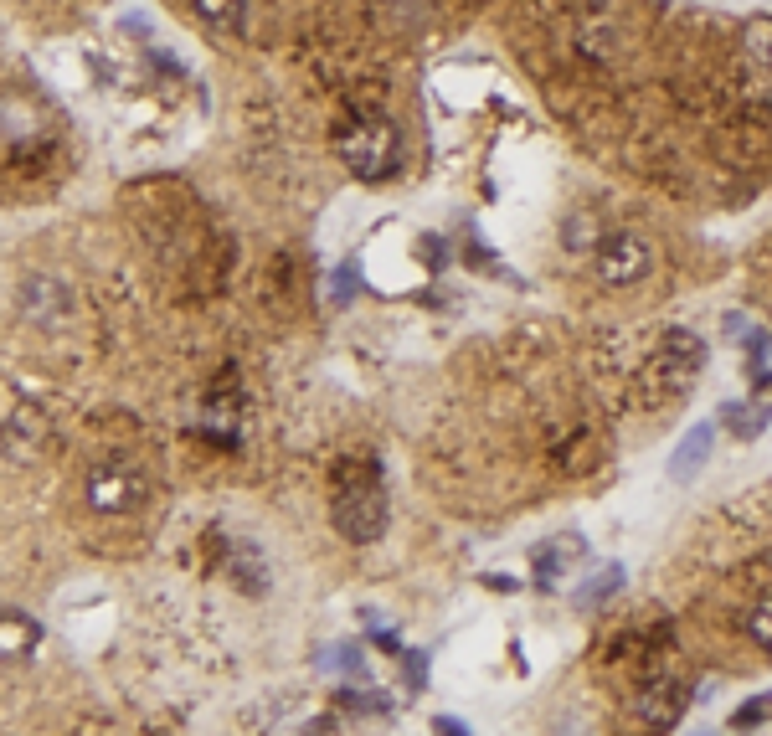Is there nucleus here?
Masks as SVG:
<instances>
[{"label":"nucleus","instance_id":"f257e3e1","mask_svg":"<svg viewBox=\"0 0 772 736\" xmlns=\"http://www.w3.org/2000/svg\"><path fill=\"white\" fill-rule=\"evenodd\" d=\"M330 515H335V531H340L345 541H356V546L381 541V531H386V484H381L376 459H350V464H340Z\"/></svg>","mask_w":772,"mask_h":736},{"label":"nucleus","instance_id":"f03ea898","mask_svg":"<svg viewBox=\"0 0 772 736\" xmlns=\"http://www.w3.org/2000/svg\"><path fill=\"white\" fill-rule=\"evenodd\" d=\"M700 366H706V340L690 335V330H680V325H675V330H664L659 345L649 350L644 371H639V397H644L649 407L675 402L680 392L695 387Z\"/></svg>","mask_w":772,"mask_h":736},{"label":"nucleus","instance_id":"7ed1b4c3","mask_svg":"<svg viewBox=\"0 0 772 736\" xmlns=\"http://www.w3.org/2000/svg\"><path fill=\"white\" fill-rule=\"evenodd\" d=\"M340 160L350 165V175H361V181H386V175H397L402 165V134L392 119H356L340 129Z\"/></svg>","mask_w":772,"mask_h":736},{"label":"nucleus","instance_id":"20e7f679","mask_svg":"<svg viewBox=\"0 0 772 736\" xmlns=\"http://www.w3.org/2000/svg\"><path fill=\"white\" fill-rule=\"evenodd\" d=\"M685 711V685L675 675H654L634 690V700H628V731L634 736H659L670 731Z\"/></svg>","mask_w":772,"mask_h":736},{"label":"nucleus","instance_id":"39448f33","mask_svg":"<svg viewBox=\"0 0 772 736\" xmlns=\"http://www.w3.org/2000/svg\"><path fill=\"white\" fill-rule=\"evenodd\" d=\"M592 268H598L603 284L628 289V284H639V278L654 268V242L639 237V232H608L598 242V253H592Z\"/></svg>","mask_w":772,"mask_h":736},{"label":"nucleus","instance_id":"423d86ee","mask_svg":"<svg viewBox=\"0 0 772 736\" xmlns=\"http://www.w3.org/2000/svg\"><path fill=\"white\" fill-rule=\"evenodd\" d=\"M139 500H145V479H139L134 469H124V464L93 469V479H88V505H93L98 515H124V510H134Z\"/></svg>","mask_w":772,"mask_h":736},{"label":"nucleus","instance_id":"0eeeda50","mask_svg":"<svg viewBox=\"0 0 772 736\" xmlns=\"http://www.w3.org/2000/svg\"><path fill=\"white\" fill-rule=\"evenodd\" d=\"M21 314L31 325H42V330H57L67 314H73V289H67L62 278H47V273L26 278L21 284Z\"/></svg>","mask_w":772,"mask_h":736},{"label":"nucleus","instance_id":"6e6552de","mask_svg":"<svg viewBox=\"0 0 772 736\" xmlns=\"http://www.w3.org/2000/svg\"><path fill=\"white\" fill-rule=\"evenodd\" d=\"M721 423H726V433L731 438H757L767 423H772V381H762V392L757 397H747V402H726L721 407Z\"/></svg>","mask_w":772,"mask_h":736},{"label":"nucleus","instance_id":"1a4fd4ad","mask_svg":"<svg viewBox=\"0 0 772 736\" xmlns=\"http://www.w3.org/2000/svg\"><path fill=\"white\" fill-rule=\"evenodd\" d=\"M711 423H695L685 438H680V448H675V459H670V479L675 484H690L700 469H706V459H711Z\"/></svg>","mask_w":772,"mask_h":736},{"label":"nucleus","instance_id":"9d476101","mask_svg":"<svg viewBox=\"0 0 772 736\" xmlns=\"http://www.w3.org/2000/svg\"><path fill=\"white\" fill-rule=\"evenodd\" d=\"M47 124H42V109L31 98H16V93H0V134L6 139H37Z\"/></svg>","mask_w":772,"mask_h":736},{"label":"nucleus","instance_id":"9b49d317","mask_svg":"<svg viewBox=\"0 0 772 736\" xmlns=\"http://www.w3.org/2000/svg\"><path fill=\"white\" fill-rule=\"evenodd\" d=\"M37 639H42V628L31 623V618H21V613H0V659H21V654H31V649H37Z\"/></svg>","mask_w":772,"mask_h":736},{"label":"nucleus","instance_id":"f8f14e48","mask_svg":"<svg viewBox=\"0 0 772 736\" xmlns=\"http://www.w3.org/2000/svg\"><path fill=\"white\" fill-rule=\"evenodd\" d=\"M227 572H232V582L242 587V592H258L268 587V567H263V556L248 546V541H232V562H227Z\"/></svg>","mask_w":772,"mask_h":736},{"label":"nucleus","instance_id":"ddd939ff","mask_svg":"<svg viewBox=\"0 0 772 736\" xmlns=\"http://www.w3.org/2000/svg\"><path fill=\"white\" fill-rule=\"evenodd\" d=\"M37 443H42V412L37 407H16V417L6 423V453L11 459H26Z\"/></svg>","mask_w":772,"mask_h":736},{"label":"nucleus","instance_id":"4468645a","mask_svg":"<svg viewBox=\"0 0 772 736\" xmlns=\"http://www.w3.org/2000/svg\"><path fill=\"white\" fill-rule=\"evenodd\" d=\"M577 556H582V541H577V536H572V541L561 536L556 546H541V551H536V582H541V587H551V582L561 577V567L577 562Z\"/></svg>","mask_w":772,"mask_h":736},{"label":"nucleus","instance_id":"2eb2a0df","mask_svg":"<svg viewBox=\"0 0 772 736\" xmlns=\"http://www.w3.org/2000/svg\"><path fill=\"white\" fill-rule=\"evenodd\" d=\"M618 587H623V567L613 562L608 572H598V577H592V582H587V587L577 592V608H587V613H592V608H603V603L613 598Z\"/></svg>","mask_w":772,"mask_h":736},{"label":"nucleus","instance_id":"dca6fc26","mask_svg":"<svg viewBox=\"0 0 772 736\" xmlns=\"http://www.w3.org/2000/svg\"><path fill=\"white\" fill-rule=\"evenodd\" d=\"M371 6L386 16V21H392V26H417V21H423V11H428V0H371Z\"/></svg>","mask_w":772,"mask_h":736},{"label":"nucleus","instance_id":"f3484780","mask_svg":"<svg viewBox=\"0 0 772 736\" xmlns=\"http://www.w3.org/2000/svg\"><path fill=\"white\" fill-rule=\"evenodd\" d=\"M196 16L212 26H242V0H196Z\"/></svg>","mask_w":772,"mask_h":736},{"label":"nucleus","instance_id":"a211bd4d","mask_svg":"<svg viewBox=\"0 0 772 736\" xmlns=\"http://www.w3.org/2000/svg\"><path fill=\"white\" fill-rule=\"evenodd\" d=\"M320 664H325V670H345V675H361V680H366V659H361L356 649H350V644L325 649V654H320Z\"/></svg>","mask_w":772,"mask_h":736},{"label":"nucleus","instance_id":"6ab92c4d","mask_svg":"<svg viewBox=\"0 0 772 736\" xmlns=\"http://www.w3.org/2000/svg\"><path fill=\"white\" fill-rule=\"evenodd\" d=\"M747 47H752V57H757V62H767V67H772V16H757V21L747 26Z\"/></svg>","mask_w":772,"mask_h":736},{"label":"nucleus","instance_id":"aec40b11","mask_svg":"<svg viewBox=\"0 0 772 736\" xmlns=\"http://www.w3.org/2000/svg\"><path fill=\"white\" fill-rule=\"evenodd\" d=\"M747 628H752V639L772 654V598H762L757 608H752V618H747Z\"/></svg>","mask_w":772,"mask_h":736},{"label":"nucleus","instance_id":"412c9836","mask_svg":"<svg viewBox=\"0 0 772 736\" xmlns=\"http://www.w3.org/2000/svg\"><path fill=\"white\" fill-rule=\"evenodd\" d=\"M762 721H772V695H752V706H742V711H736L731 716V726H762Z\"/></svg>","mask_w":772,"mask_h":736},{"label":"nucleus","instance_id":"4be33fe9","mask_svg":"<svg viewBox=\"0 0 772 736\" xmlns=\"http://www.w3.org/2000/svg\"><path fill=\"white\" fill-rule=\"evenodd\" d=\"M433 731H438V736H469V726H464V721H453V716H438Z\"/></svg>","mask_w":772,"mask_h":736},{"label":"nucleus","instance_id":"5701e85b","mask_svg":"<svg viewBox=\"0 0 772 736\" xmlns=\"http://www.w3.org/2000/svg\"><path fill=\"white\" fill-rule=\"evenodd\" d=\"M407 680H412V690L423 685V654H407Z\"/></svg>","mask_w":772,"mask_h":736},{"label":"nucleus","instance_id":"b1692460","mask_svg":"<svg viewBox=\"0 0 772 736\" xmlns=\"http://www.w3.org/2000/svg\"><path fill=\"white\" fill-rule=\"evenodd\" d=\"M700 736H716V731H700Z\"/></svg>","mask_w":772,"mask_h":736}]
</instances>
